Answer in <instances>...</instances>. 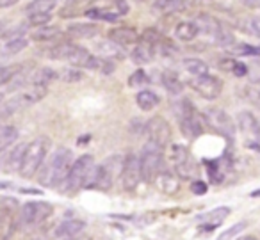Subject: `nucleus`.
<instances>
[{"label": "nucleus", "mask_w": 260, "mask_h": 240, "mask_svg": "<svg viewBox=\"0 0 260 240\" xmlns=\"http://www.w3.org/2000/svg\"><path fill=\"white\" fill-rule=\"evenodd\" d=\"M73 165V153L68 148H57L45 164L43 173L40 175V183L50 189H59L66 182L70 169Z\"/></svg>", "instance_id": "1"}, {"label": "nucleus", "mask_w": 260, "mask_h": 240, "mask_svg": "<svg viewBox=\"0 0 260 240\" xmlns=\"http://www.w3.org/2000/svg\"><path fill=\"white\" fill-rule=\"evenodd\" d=\"M94 167H96V164H94L93 155H89V153L80 155L77 160H73L70 175H68V178H66V182L62 183L61 189L64 190V192H75V190H79V189H86L91 176H93Z\"/></svg>", "instance_id": "2"}, {"label": "nucleus", "mask_w": 260, "mask_h": 240, "mask_svg": "<svg viewBox=\"0 0 260 240\" xmlns=\"http://www.w3.org/2000/svg\"><path fill=\"white\" fill-rule=\"evenodd\" d=\"M173 111H175V114H177L182 133H184L185 137L196 139L198 135H202L205 119H203V116L198 114V111H196L191 101H187V100L177 101V104L173 105Z\"/></svg>", "instance_id": "3"}, {"label": "nucleus", "mask_w": 260, "mask_h": 240, "mask_svg": "<svg viewBox=\"0 0 260 240\" xmlns=\"http://www.w3.org/2000/svg\"><path fill=\"white\" fill-rule=\"evenodd\" d=\"M48 146H50V141L47 137H38L30 144H27L25 153H23L22 158V165H20V171H18L20 176L32 178L40 171L45 157L48 155Z\"/></svg>", "instance_id": "4"}, {"label": "nucleus", "mask_w": 260, "mask_h": 240, "mask_svg": "<svg viewBox=\"0 0 260 240\" xmlns=\"http://www.w3.org/2000/svg\"><path fill=\"white\" fill-rule=\"evenodd\" d=\"M123 160H125V157L112 155V157H109L104 164L96 165L89 183H87V187H89V189H98V190H109L112 187V183H114V176L121 175Z\"/></svg>", "instance_id": "5"}, {"label": "nucleus", "mask_w": 260, "mask_h": 240, "mask_svg": "<svg viewBox=\"0 0 260 240\" xmlns=\"http://www.w3.org/2000/svg\"><path fill=\"white\" fill-rule=\"evenodd\" d=\"M139 165H141V180L146 183H153L162 171V148L153 144L152 141H146L141 150L139 157Z\"/></svg>", "instance_id": "6"}, {"label": "nucleus", "mask_w": 260, "mask_h": 240, "mask_svg": "<svg viewBox=\"0 0 260 240\" xmlns=\"http://www.w3.org/2000/svg\"><path fill=\"white\" fill-rule=\"evenodd\" d=\"M52 215V204L47 201H29L22 204L18 214V226L22 229H34Z\"/></svg>", "instance_id": "7"}, {"label": "nucleus", "mask_w": 260, "mask_h": 240, "mask_svg": "<svg viewBox=\"0 0 260 240\" xmlns=\"http://www.w3.org/2000/svg\"><path fill=\"white\" fill-rule=\"evenodd\" d=\"M170 160L173 164L175 175L180 180H194V176L198 175V169L192 160L191 153L185 146L182 144H173L170 150Z\"/></svg>", "instance_id": "8"}, {"label": "nucleus", "mask_w": 260, "mask_h": 240, "mask_svg": "<svg viewBox=\"0 0 260 240\" xmlns=\"http://www.w3.org/2000/svg\"><path fill=\"white\" fill-rule=\"evenodd\" d=\"M203 119H205V125H209L212 130H216L217 133L224 135L226 139H235V125L234 119L223 111V109H207L203 112Z\"/></svg>", "instance_id": "9"}, {"label": "nucleus", "mask_w": 260, "mask_h": 240, "mask_svg": "<svg viewBox=\"0 0 260 240\" xmlns=\"http://www.w3.org/2000/svg\"><path fill=\"white\" fill-rule=\"evenodd\" d=\"M187 84L192 91H196V93L202 98H205V100H216V98H219L221 91H223V82H221V79H217V77H214V75H209V73L202 77H192Z\"/></svg>", "instance_id": "10"}, {"label": "nucleus", "mask_w": 260, "mask_h": 240, "mask_svg": "<svg viewBox=\"0 0 260 240\" xmlns=\"http://www.w3.org/2000/svg\"><path fill=\"white\" fill-rule=\"evenodd\" d=\"M237 123L246 135V146L260 153V123L251 112H239Z\"/></svg>", "instance_id": "11"}, {"label": "nucleus", "mask_w": 260, "mask_h": 240, "mask_svg": "<svg viewBox=\"0 0 260 240\" xmlns=\"http://www.w3.org/2000/svg\"><path fill=\"white\" fill-rule=\"evenodd\" d=\"M148 141H152L153 144H157L159 148H166L171 141V126L162 116H153L145 126Z\"/></svg>", "instance_id": "12"}, {"label": "nucleus", "mask_w": 260, "mask_h": 240, "mask_svg": "<svg viewBox=\"0 0 260 240\" xmlns=\"http://www.w3.org/2000/svg\"><path fill=\"white\" fill-rule=\"evenodd\" d=\"M121 183L125 190H136L141 182V165H139V157L136 153L125 155L121 169Z\"/></svg>", "instance_id": "13"}, {"label": "nucleus", "mask_w": 260, "mask_h": 240, "mask_svg": "<svg viewBox=\"0 0 260 240\" xmlns=\"http://www.w3.org/2000/svg\"><path fill=\"white\" fill-rule=\"evenodd\" d=\"M30 75H32V72H30V70H25V64L15 66L11 75L0 84V94L6 96V94L18 93L22 87H25L27 84H30Z\"/></svg>", "instance_id": "14"}, {"label": "nucleus", "mask_w": 260, "mask_h": 240, "mask_svg": "<svg viewBox=\"0 0 260 240\" xmlns=\"http://www.w3.org/2000/svg\"><path fill=\"white\" fill-rule=\"evenodd\" d=\"M194 25L198 27V32H203L207 36H210L212 40H216L219 36V32L224 29V25L212 15H207V13H202L194 18Z\"/></svg>", "instance_id": "15"}, {"label": "nucleus", "mask_w": 260, "mask_h": 240, "mask_svg": "<svg viewBox=\"0 0 260 240\" xmlns=\"http://www.w3.org/2000/svg\"><path fill=\"white\" fill-rule=\"evenodd\" d=\"M109 40L119 47H128V45L139 43V34L132 27H116L109 30Z\"/></svg>", "instance_id": "16"}, {"label": "nucleus", "mask_w": 260, "mask_h": 240, "mask_svg": "<svg viewBox=\"0 0 260 240\" xmlns=\"http://www.w3.org/2000/svg\"><path fill=\"white\" fill-rule=\"evenodd\" d=\"M18 229V219L11 208H4L0 212V240H11Z\"/></svg>", "instance_id": "17"}, {"label": "nucleus", "mask_w": 260, "mask_h": 240, "mask_svg": "<svg viewBox=\"0 0 260 240\" xmlns=\"http://www.w3.org/2000/svg\"><path fill=\"white\" fill-rule=\"evenodd\" d=\"M228 214H230V208H228V207H219V208H216V210L209 212V214L200 215L198 219L202 221V226H200V228L205 229V231H210V229L217 228V226H219L221 222L228 217Z\"/></svg>", "instance_id": "18"}, {"label": "nucleus", "mask_w": 260, "mask_h": 240, "mask_svg": "<svg viewBox=\"0 0 260 240\" xmlns=\"http://www.w3.org/2000/svg\"><path fill=\"white\" fill-rule=\"evenodd\" d=\"M84 228H86V222L84 221H80V219H70V221H62L61 224L55 228L54 235L57 236V238H73V236H77L79 233H82Z\"/></svg>", "instance_id": "19"}, {"label": "nucleus", "mask_w": 260, "mask_h": 240, "mask_svg": "<svg viewBox=\"0 0 260 240\" xmlns=\"http://www.w3.org/2000/svg\"><path fill=\"white\" fill-rule=\"evenodd\" d=\"M61 79L57 70L50 68V66H45V68H40L36 72H32L30 75V86H40V87H48L52 82Z\"/></svg>", "instance_id": "20"}, {"label": "nucleus", "mask_w": 260, "mask_h": 240, "mask_svg": "<svg viewBox=\"0 0 260 240\" xmlns=\"http://www.w3.org/2000/svg\"><path fill=\"white\" fill-rule=\"evenodd\" d=\"M153 57H155V48H153L152 45L141 41V40H139V43L136 45V48L132 50V54H130V59L139 66L150 64V62L153 61Z\"/></svg>", "instance_id": "21"}, {"label": "nucleus", "mask_w": 260, "mask_h": 240, "mask_svg": "<svg viewBox=\"0 0 260 240\" xmlns=\"http://www.w3.org/2000/svg\"><path fill=\"white\" fill-rule=\"evenodd\" d=\"M187 8L184 0H155L152 4L153 15H173Z\"/></svg>", "instance_id": "22"}, {"label": "nucleus", "mask_w": 260, "mask_h": 240, "mask_svg": "<svg viewBox=\"0 0 260 240\" xmlns=\"http://www.w3.org/2000/svg\"><path fill=\"white\" fill-rule=\"evenodd\" d=\"M77 47H79V45L64 41V43H59V45H55V47L48 48L47 57L54 59V61H70V59H72V55L75 54Z\"/></svg>", "instance_id": "23"}, {"label": "nucleus", "mask_w": 260, "mask_h": 240, "mask_svg": "<svg viewBox=\"0 0 260 240\" xmlns=\"http://www.w3.org/2000/svg\"><path fill=\"white\" fill-rule=\"evenodd\" d=\"M157 185V189L162 190L164 194H177L178 189H180V183H178V178L177 176H173L171 173L168 171H160L159 176H157V180L153 182Z\"/></svg>", "instance_id": "24"}, {"label": "nucleus", "mask_w": 260, "mask_h": 240, "mask_svg": "<svg viewBox=\"0 0 260 240\" xmlns=\"http://www.w3.org/2000/svg\"><path fill=\"white\" fill-rule=\"evenodd\" d=\"M160 82H162L164 89L170 94H173V96H177V94H180L184 91V84H182L180 77L175 72H171V70H164L162 75H160Z\"/></svg>", "instance_id": "25"}, {"label": "nucleus", "mask_w": 260, "mask_h": 240, "mask_svg": "<svg viewBox=\"0 0 260 240\" xmlns=\"http://www.w3.org/2000/svg\"><path fill=\"white\" fill-rule=\"evenodd\" d=\"M25 148H27V144H16V146L9 151V155L6 157V162H4L6 171H9V173L20 171V165H22V158H23V153H25Z\"/></svg>", "instance_id": "26"}, {"label": "nucleus", "mask_w": 260, "mask_h": 240, "mask_svg": "<svg viewBox=\"0 0 260 240\" xmlns=\"http://www.w3.org/2000/svg\"><path fill=\"white\" fill-rule=\"evenodd\" d=\"M159 101H160V98L150 89L139 91L138 96H136V104H138V107L141 109V111H145V112L153 111V109L159 105Z\"/></svg>", "instance_id": "27"}, {"label": "nucleus", "mask_w": 260, "mask_h": 240, "mask_svg": "<svg viewBox=\"0 0 260 240\" xmlns=\"http://www.w3.org/2000/svg\"><path fill=\"white\" fill-rule=\"evenodd\" d=\"M96 52H98V57L102 59H114V57H123L125 55V52H123V48L119 47V45L112 43L111 40L109 41H104V43H98L96 45Z\"/></svg>", "instance_id": "28"}, {"label": "nucleus", "mask_w": 260, "mask_h": 240, "mask_svg": "<svg viewBox=\"0 0 260 240\" xmlns=\"http://www.w3.org/2000/svg\"><path fill=\"white\" fill-rule=\"evenodd\" d=\"M219 68L224 70V72H230L232 75H235V77H246V75H248V72H249V68L244 64V62L237 61V59H234V57L221 59Z\"/></svg>", "instance_id": "29"}, {"label": "nucleus", "mask_w": 260, "mask_h": 240, "mask_svg": "<svg viewBox=\"0 0 260 240\" xmlns=\"http://www.w3.org/2000/svg\"><path fill=\"white\" fill-rule=\"evenodd\" d=\"M66 32L73 38H93L98 34V27L94 23H72Z\"/></svg>", "instance_id": "30"}, {"label": "nucleus", "mask_w": 260, "mask_h": 240, "mask_svg": "<svg viewBox=\"0 0 260 240\" xmlns=\"http://www.w3.org/2000/svg\"><path fill=\"white\" fill-rule=\"evenodd\" d=\"M61 38V30L57 27H38L34 32H30V40L43 43V41H55Z\"/></svg>", "instance_id": "31"}, {"label": "nucleus", "mask_w": 260, "mask_h": 240, "mask_svg": "<svg viewBox=\"0 0 260 240\" xmlns=\"http://www.w3.org/2000/svg\"><path fill=\"white\" fill-rule=\"evenodd\" d=\"M57 6V0H32L25 8L27 15H40V13H52Z\"/></svg>", "instance_id": "32"}, {"label": "nucleus", "mask_w": 260, "mask_h": 240, "mask_svg": "<svg viewBox=\"0 0 260 240\" xmlns=\"http://www.w3.org/2000/svg\"><path fill=\"white\" fill-rule=\"evenodd\" d=\"M182 66L185 68V72L192 77H202L209 73V64L202 59H184Z\"/></svg>", "instance_id": "33"}, {"label": "nucleus", "mask_w": 260, "mask_h": 240, "mask_svg": "<svg viewBox=\"0 0 260 240\" xmlns=\"http://www.w3.org/2000/svg\"><path fill=\"white\" fill-rule=\"evenodd\" d=\"M18 141V128L13 125H6L0 128V151L8 150Z\"/></svg>", "instance_id": "34"}, {"label": "nucleus", "mask_w": 260, "mask_h": 240, "mask_svg": "<svg viewBox=\"0 0 260 240\" xmlns=\"http://www.w3.org/2000/svg\"><path fill=\"white\" fill-rule=\"evenodd\" d=\"M198 34V27L194 25V22H180L175 29V36L180 41H192Z\"/></svg>", "instance_id": "35"}, {"label": "nucleus", "mask_w": 260, "mask_h": 240, "mask_svg": "<svg viewBox=\"0 0 260 240\" xmlns=\"http://www.w3.org/2000/svg\"><path fill=\"white\" fill-rule=\"evenodd\" d=\"M29 41L25 38H16V40H9V41H4L2 48H0V54L4 55H15V54H20L22 50H25Z\"/></svg>", "instance_id": "36"}, {"label": "nucleus", "mask_w": 260, "mask_h": 240, "mask_svg": "<svg viewBox=\"0 0 260 240\" xmlns=\"http://www.w3.org/2000/svg\"><path fill=\"white\" fill-rule=\"evenodd\" d=\"M228 50L234 57H260V48L251 47V45H234Z\"/></svg>", "instance_id": "37"}, {"label": "nucleus", "mask_w": 260, "mask_h": 240, "mask_svg": "<svg viewBox=\"0 0 260 240\" xmlns=\"http://www.w3.org/2000/svg\"><path fill=\"white\" fill-rule=\"evenodd\" d=\"M87 70H94V72L111 75V73L114 72V62L109 61V59H102V57H98V55H93L89 66H87Z\"/></svg>", "instance_id": "38"}, {"label": "nucleus", "mask_w": 260, "mask_h": 240, "mask_svg": "<svg viewBox=\"0 0 260 240\" xmlns=\"http://www.w3.org/2000/svg\"><path fill=\"white\" fill-rule=\"evenodd\" d=\"M84 15L87 18H93V20H105V22H114L118 18V13L116 11H109V9H86Z\"/></svg>", "instance_id": "39"}, {"label": "nucleus", "mask_w": 260, "mask_h": 240, "mask_svg": "<svg viewBox=\"0 0 260 240\" xmlns=\"http://www.w3.org/2000/svg\"><path fill=\"white\" fill-rule=\"evenodd\" d=\"M52 20V13H40V15H29L27 16L25 25L32 27H45Z\"/></svg>", "instance_id": "40"}, {"label": "nucleus", "mask_w": 260, "mask_h": 240, "mask_svg": "<svg viewBox=\"0 0 260 240\" xmlns=\"http://www.w3.org/2000/svg\"><path fill=\"white\" fill-rule=\"evenodd\" d=\"M148 84V75H146L145 70H136L132 75L128 77V86L130 87H141Z\"/></svg>", "instance_id": "41"}, {"label": "nucleus", "mask_w": 260, "mask_h": 240, "mask_svg": "<svg viewBox=\"0 0 260 240\" xmlns=\"http://www.w3.org/2000/svg\"><path fill=\"white\" fill-rule=\"evenodd\" d=\"M246 226H248V222H237V224H234L232 226V228H228L226 231H223L221 233L219 236H217V240H230V238H234L235 235H237V233H241L242 229L246 228Z\"/></svg>", "instance_id": "42"}, {"label": "nucleus", "mask_w": 260, "mask_h": 240, "mask_svg": "<svg viewBox=\"0 0 260 240\" xmlns=\"http://www.w3.org/2000/svg\"><path fill=\"white\" fill-rule=\"evenodd\" d=\"M61 79L64 80V82L75 84V82H79V80L82 79V73H80V70H77V68H70V70H66V72L62 73Z\"/></svg>", "instance_id": "43"}, {"label": "nucleus", "mask_w": 260, "mask_h": 240, "mask_svg": "<svg viewBox=\"0 0 260 240\" xmlns=\"http://www.w3.org/2000/svg\"><path fill=\"white\" fill-rule=\"evenodd\" d=\"M246 30H248L251 36L258 38L260 40V18H249L248 22H246Z\"/></svg>", "instance_id": "44"}, {"label": "nucleus", "mask_w": 260, "mask_h": 240, "mask_svg": "<svg viewBox=\"0 0 260 240\" xmlns=\"http://www.w3.org/2000/svg\"><path fill=\"white\" fill-rule=\"evenodd\" d=\"M207 183L205 182H202V180H192V183H191V192L192 194H196V196H202V194H205L207 192Z\"/></svg>", "instance_id": "45"}, {"label": "nucleus", "mask_w": 260, "mask_h": 240, "mask_svg": "<svg viewBox=\"0 0 260 240\" xmlns=\"http://www.w3.org/2000/svg\"><path fill=\"white\" fill-rule=\"evenodd\" d=\"M241 4H244L249 9H256L260 8V0H241Z\"/></svg>", "instance_id": "46"}, {"label": "nucleus", "mask_w": 260, "mask_h": 240, "mask_svg": "<svg viewBox=\"0 0 260 240\" xmlns=\"http://www.w3.org/2000/svg\"><path fill=\"white\" fill-rule=\"evenodd\" d=\"M20 0H0V9H8L13 8L15 4H18Z\"/></svg>", "instance_id": "47"}, {"label": "nucleus", "mask_w": 260, "mask_h": 240, "mask_svg": "<svg viewBox=\"0 0 260 240\" xmlns=\"http://www.w3.org/2000/svg\"><path fill=\"white\" fill-rule=\"evenodd\" d=\"M255 104H256V107H258V111H260V87L256 89V93H255Z\"/></svg>", "instance_id": "48"}, {"label": "nucleus", "mask_w": 260, "mask_h": 240, "mask_svg": "<svg viewBox=\"0 0 260 240\" xmlns=\"http://www.w3.org/2000/svg\"><path fill=\"white\" fill-rule=\"evenodd\" d=\"M237 240H258L256 236H253V235H244V236H239Z\"/></svg>", "instance_id": "49"}, {"label": "nucleus", "mask_w": 260, "mask_h": 240, "mask_svg": "<svg viewBox=\"0 0 260 240\" xmlns=\"http://www.w3.org/2000/svg\"><path fill=\"white\" fill-rule=\"evenodd\" d=\"M255 79L260 80V66H256V75H255Z\"/></svg>", "instance_id": "50"}, {"label": "nucleus", "mask_w": 260, "mask_h": 240, "mask_svg": "<svg viewBox=\"0 0 260 240\" xmlns=\"http://www.w3.org/2000/svg\"><path fill=\"white\" fill-rule=\"evenodd\" d=\"M64 240H82V238H77V236H73V238H64Z\"/></svg>", "instance_id": "51"}]
</instances>
